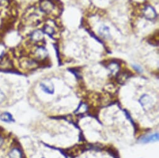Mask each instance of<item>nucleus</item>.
Returning <instances> with one entry per match:
<instances>
[{
	"instance_id": "f257e3e1",
	"label": "nucleus",
	"mask_w": 159,
	"mask_h": 158,
	"mask_svg": "<svg viewBox=\"0 0 159 158\" xmlns=\"http://www.w3.org/2000/svg\"><path fill=\"white\" fill-rule=\"evenodd\" d=\"M139 103L143 109L146 111H148L154 107V100L150 96L147 94H144L140 98Z\"/></svg>"
},
{
	"instance_id": "f03ea898",
	"label": "nucleus",
	"mask_w": 159,
	"mask_h": 158,
	"mask_svg": "<svg viewBox=\"0 0 159 158\" xmlns=\"http://www.w3.org/2000/svg\"><path fill=\"white\" fill-rule=\"evenodd\" d=\"M143 15L148 20H153L156 18L157 13L152 6L147 5L143 9Z\"/></svg>"
},
{
	"instance_id": "7ed1b4c3",
	"label": "nucleus",
	"mask_w": 159,
	"mask_h": 158,
	"mask_svg": "<svg viewBox=\"0 0 159 158\" xmlns=\"http://www.w3.org/2000/svg\"><path fill=\"white\" fill-rule=\"evenodd\" d=\"M40 8L42 11L49 14L54 11L55 6L49 0H42L40 4Z\"/></svg>"
},
{
	"instance_id": "20e7f679",
	"label": "nucleus",
	"mask_w": 159,
	"mask_h": 158,
	"mask_svg": "<svg viewBox=\"0 0 159 158\" xmlns=\"http://www.w3.org/2000/svg\"><path fill=\"white\" fill-rule=\"evenodd\" d=\"M33 54L34 57L39 60H42L47 57L48 56V51L46 49H45L42 46H39L34 49L33 52Z\"/></svg>"
},
{
	"instance_id": "39448f33",
	"label": "nucleus",
	"mask_w": 159,
	"mask_h": 158,
	"mask_svg": "<svg viewBox=\"0 0 159 158\" xmlns=\"http://www.w3.org/2000/svg\"><path fill=\"white\" fill-rule=\"evenodd\" d=\"M40 87L45 93L48 94H53L54 92V87L52 83L49 80H46L40 83Z\"/></svg>"
},
{
	"instance_id": "423d86ee",
	"label": "nucleus",
	"mask_w": 159,
	"mask_h": 158,
	"mask_svg": "<svg viewBox=\"0 0 159 158\" xmlns=\"http://www.w3.org/2000/svg\"><path fill=\"white\" fill-rule=\"evenodd\" d=\"M30 39L34 43H39L44 39L43 32L41 30H36L31 34Z\"/></svg>"
},
{
	"instance_id": "0eeeda50",
	"label": "nucleus",
	"mask_w": 159,
	"mask_h": 158,
	"mask_svg": "<svg viewBox=\"0 0 159 158\" xmlns=\"http://www.w3.org/2000/svg\"><path fill=\"white\" fill-rule=\"evenodd\" d=\"M158 139V133H155V134L144 137V138H143L142 139L140 140V142L143 143H148L155 141Z\"/></svg>"
},
{
	"instance_id": "6e6552de",
	"label": "nucleus",
	"mask_w": 159,
	"mask_h": 158,
	"mask_svg": "<svg viewBox=\"0 0 159 158\" xmlns=\"http://www.w3.org/2000/svg\"><path fill=\"white\" fill-rule=\"evenodd\" d=\"M128 73H127L125 72H122L121 73H117V80L119 83H123L130 76V74Z\"/></svg>"
},
{
	"instance_id": "1a4fd4ad",
	"label": "nucleus",
	"mask_w": 159,
	"mask_h": 158,
	"mask_svg": "<svg viewBox=\"0 0 159 158\" xmlns=\"http://www.w3.org/2000/svg\"><path fill=\"white\" fill-rule=\"evenodd\" d=\"M107 67L108 69L112 73H117L119 70L120 69V65L117 62L115 61H112L111 63H109Z\"/></svg>"
},
{
	"instance_id": "9d476101",
	"label": "nucleus",
	"mask_w": 159,
	"mask_h": 158,
	"mask_svg": "<svg viewBox=\"0 0 159 158\" xmlns=\"http://www.w3.org/2000/svg\"><path fill=\"white\" fill-rule=\"evenodd\" d=\"M99 33L101 36L105 38H109L111 37L110 32H109V28L107 26H102L100 27L99 31Z\"/></svg>"
},
{
	"instance_id": "9b49d317",
	"label": "nucleus",
	"mask_w": 159,
	"mask_h": 158,
	"mask_svg": "<svg viewBox=\"0 0 159 158\" xmlns=\"http://www.w3.org/2000/svg\"><path fill=\"white\" fill-rule=\"evenodd\" d=\"M9 156V158H22V154L19 149L14 148L10 151Z\"/></svg>"
},
{
	"instance_id": "f8f14e48",
	"label": "nucleus",
	"mask_w": 159,
	"mask_h": 158,
	"mask_svg": "<svg viewBox=\"0 0 159 158\" xmlns=\"http://www.w3.org/2000/svg\"><path fill=\"white\" fill-rule=\"evenodd\" d=\"M42 32L46 34L49 36H52V35H54L55 31L54 28L52 26L48 25V24H46V25L44 26L43 28H42Z\"/></svg>"
},
{
	"instance_id": "ddd939ff",
	"label": "nucleus",
	"mask_w": 159,
	"mask_h": 158,
	"mask_svg": "<svg viewBox=\"0 0 159 158\" xmlns=\"http://www.w3.org/2000/svg\"><path fill=\"white\" fill-rule=\"evenodd\" d=\"M0 119L5 122H11L13 121V117L9 113H7V112L3 113L0 115Z\"/></svg>"
},
{
	"instance_id": "4468645a",
	"label": "nucleus",
	"mask_w": 159,
	"mask_h": 158,
	"mask_svg": "<svg viewBox=\"0 0 159 158\" xmlns=\"http://www.w3.org/2000/svg\"><path fill=\"white\" fill-rule=\"evenodd\" d=\"M87 111V106L86 104L84 103H81L80 104L79 107L77 108V109L76 111H75V113H79V114H82L85 113Z\"/></svg>"
},
{
	"instance_id": "2eb2a0df",
	"label": "nucleus",
	"mask_w": 159,
	"mask_h": 158,
	"mask_svg": "<svg viewBox=\"0 0 159 158\" xmlns=\"http://www.w3.org/2000/svg\"><path fill=\"white\" fill-rule=\"evenodd\" d=\"M6 98L5 93L3 92V91L0 90V103L4 101Z\"/></svg>"
},
{
	"instance_id": "dca6fc26",
	"label": "nucleus",
	"mask_w": 159,
	"mask_h": 158,
	"mask_svg": "<svg viewBox=\"0 0 159 158\" xmlns=\"http://www.w3.org/2000/svg\"><path fill=\"white\" fill-rule=\"evenodd\" d=\"M133 67H134V69L136 70V71H138V72H142V68H141L139 65H133Z\"/></svg>"
},
{
	"instance_id": "f3484780",
	"label": "nucleus",
	"mask_w": 159,
	"mask_h": 158,
	"mask_svg": "<svg viewBox=\"0 0 159 158\" xmlns=\"http://www.w3.org/2000/svg\"><path fill=\"white\" fill-rule=\"evenodd\" d=\"M3 143V139L2 138V137L0 136V146H1Z\"/></svg>"
},
{
	"instance_id": "a211bd4d",
	"label": "nucleus",
	"mask_w": 159,
	"mask_h": 158,
	"mask_svg": "<svg viewBox=\"0 0 159 158\" xmlns=\"http://www.w3.org/2000/svg\"><path fill=\"white\" fill-rule=\"evenodd\" d=\"M42 158H44V157H42Z\"/></svg>"
}]
</instances>
